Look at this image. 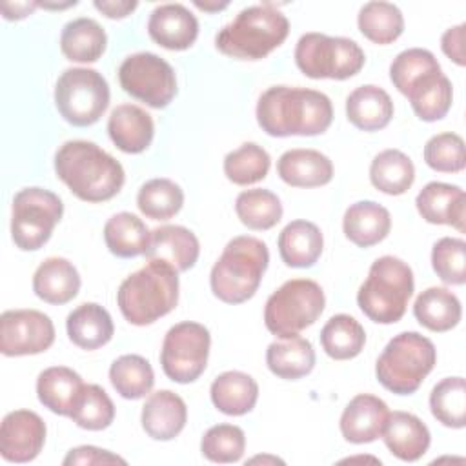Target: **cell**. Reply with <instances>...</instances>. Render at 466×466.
<instances>
[{
	"instance_id": "6da1fadb",
	"label": "cell",
	"mask_w": 466,
	"mask_h": 466,
	"mask_svg": "<svg viewBox=\"0 0 466 466\" xmlns=\"http://www.w3.org/2000/svg\"><path fill=\"white\" fill-rule=\"evenodd\" d=\"M257 122L269 137H313L333 120L329 96L308 87L271 86L257 102Z\"/></svg>"
},
{
	"instance_id": "7a4b0ae2",
	"label": "cell",
	"mask_w": 466,
	"mask_h": 466,
	"mask_svg": "<svg viewBox=\"0 0 466 466\" xmlns=\"http://www.w3.org/2000/svg\"><path fill=\"white\" fill-rule=\"evenodd\" d=\"M55 173L84 202H106L124 186L122 164L89 140H67L55 153Z\"/></svg>"
},
{
	"instance_id": "3957f363",
	"label": "cell",
	"mask_w": 466,
	"mask_h": 466,
	"mask_svg": "<svg viewBox=\"0 0 466 466\" xmlns=\"http://www.w3.org/2000/svg\"><path fill=\"white\" fill-rule=\"evenodd\" d=\"M178 302V271L166 262L147 260L144 268L122 280L116 304L129 324L147 326L175 309Z\"/></svg>"
},
{
	"instance_id": "277c9868",
	"label": "cell",
	"mask_w": 466,
	"mask_h": 466,
	"mask_svg": "<svg viewBox=\"0 0 466 466\" xmlns=\"http://www.w3.org/2000/svg\"><path fill=\"white\" fill-rule=\"evenodd\" d=\"M289 33V20L273 4L249 5L215 36L217 49L240 60H260L277 49Z\"/></svg>"
},
{
	"instance_id": "5b68a950",
	"label": "cell",
	"mask_w": 466,
	"mask_h": 466,
	"mask_svg": "<svg viewBox=\"0 0 466 466\" xmlns=\"http://www.w3.org/2000/svg\"><path fill=\"white\" fill-rule=\"evenodd\" d=\"M269 262L268 246L249 235L231 238L211 268L209 286L213 295L226 304L249 300L260 286Z\"/></svg>"
},
{
	"instance_id": "8992f818",
	"label": "cell",
	"mask_w": 466,
	"mask_h": 466,
	"mask_svg": "<svg viewBox=\"0 0 466 466\" xmlns=\"http://www.w3.org/2000/svg\"><path fill=\"white\" fill-rule=\"evenodd\" d=\"M413 286L411 268L393 255H384L370 266L368 277L359 288L357 304L370 320L395 324L406 313Z\"/></svg>"
},
{
	"instance_id": "52a82bcc",
	"label": "cell",
	"mask_w": 466,
	"mask_h": 466,
	"mask_svg": "<svg viewBox=\"0 0 466 466\" xmlns=\"http://www.w3.org/2000/svg\"><path fill=\"white\" fill-rule=\"evenodd\" d=\"M437 362L433 342L417 333L402 331L395 335L375 362L377 380L391 393L411 395L430 375Z\"/></svg>"
},
{
	"instance_id": "ba28073f",
	"label": "cell",
	"mask_w": 466,
	"mask_h": 466,
	"mask_svg": "<svg viewBox=\"0 0 466 466\" xmlns=\"http://www.w3.org/2000/svg\"><path fill=\"white\" fill-rule=\"evenodd\" d=\"M326 297L311 279H291L269 295L264 308V324L279 339L299 335L324 311Z\"/></svg>"
},
{
	"instance_id": "9c48e42d",
	"label": "cell",
	"mask_w": 466,
	"mask_h": 466,
	"mask_svg": "<svg viewBox=\"0 0 466 466\" xmlns=\"http://www.w3.org/2000/svg\"><path fill=\"white\" fill-rule=\"evenodd\" d=\"M366 62L360 46L344 36L306 33L295 46V64L309 78L346 80L355 76Z\"/></svg>"
},
{
	"instance_id": "30bf717a",
	"label": "cell",
	"mask_w": 466,
	"mask_h": 466,
	"mask_svg": "<svg viewBox=\"0 0 466 466\" xmlns=\"http://www.w3.org/2000/svg\"><path fill=\"white\" fill-rule=\"evenodd\" d=\"M55 106L71 126H91L100 120L109 106L107 80L96 69H66L55 84Z\"/></svg>"
},
{
	"instance_id": "8fae6325",
	"label": "cell",
	"mask_w": 466,
	"mask_h": 466,
	"mask_svg": "<svg viewBox=\"0 0 466 466\" xmlns=\"http://www.w3.org/2000/svg\"><path fill=\"white\" fill-rule=\"evenodd\" d=\"M64 215L60 197L44 187H24L13 198L11 237L18 249L36 251L49 238Z\"/></svg>"
},
{
	"instance_id": "7c38bea8",
	"label": "cell",
	"mask_w": 466,
	"mask_h": 466,
	"mask_svg": "<svg viewBox=\"0 0 466 466\" xmlns=\"http://www.w3.org/2000/svg\"><path fill=\"white\" fill-rule=\"evenodd\" d=\"M209 346L211 335L206 326L193 320L171 326L160 350L162 371L167 379L178 384L197 380L208 366Z\"/></svg>"
},
{
	"instance_id": "4fadbf2b",
	"label": "cell",
	"mask_w": 466,
	"mask_h": 466,
	"mask_svg": "<svg viewBox=\"0 0 466 466\" xmlns=\"http://www.w3.org/2000/svg\"><path fill=\"white\" fill-rule=\"evenodd\" d=\"M118 82L127 95L155 109L169 106L177 95L173 67L149 51L129 55L118 67Z\"/></svg>"
},
{
	"instance_id": "5bb4252c",
	"label": "cell",
	"mask_w": 466,
	"mask_h": 466,
	"mask_svg": "<svg viewBox=\"0 0 466 466\" xmlns=\"http://www.w3.org/2000/svg\"><path fill=\"white\" fill-rule=\"evenodd\" d=\"M55 342L53 320L38 309H7L0 317V351L5 357L36 355Z\"/></svg>"
},
{
	"instance_id": "9a60e30c",
	"label": "cell",
	"mask_w": 466,
	"mask_h": 466,
	"mask_svg": "<svg viewBox=\"0 0 466 466\" xmlns=\"http://www.w3.org/2000/svg\"><path fill=\"white\" fill-rule=\"evenodd\" d=\"M46 422L31 410L9 411L0 426V455L7 462H31L46 442Z\"/></svg>"
},
{
	"instance_id": "2e32d148",
	"label": "cell",
	"mask_w": 466,
	"mask_h": 466,
	"mask_svg": "<svg viewBox=\"0 0 466 466\" xmlns=\"http://www.w3.org/2000/svg\"><path fill=\"white\" fill-rule=\"evenodd\" d=\"M147 33L158 46L169 51H184L198 36V20L182 4H162L151 11Z\"/></svg>"
},
{
	"instance_id": "e0dca14e",
	"label": "cell",
	"mask_w": 466,
	"mask_h": 466,
	"mask_svg": "<svg viewBox=\"0 0 466 466\" xmlns=\"http://www.w3.org/2000/svg\"><path fill=\"white\" fill-rule=\"evenodd\" d=\"M388 404L370 393L355 395L340 415V433L351 444L373 442L382 435L388 420Z\"/></svg>"
},
{
	"instance_id": "ac0fdd59",
	"label": "cell",
	"mask_w": 466,
	"mask_h": 466,
	"mask_svg": "<svg viewBox=\"0 0 466 466\" xmlns=\"http://www.w3.org/2000/svg\"><path fill=\"white\" fill-rule=\"evenodd\" d=\"M147 260L166 262L178 273L191 269L200 255V244L195 233L184 226H160L151 231L146 249Z\"/></svg>"
},
{
	"instance_id": "d6986e66",
	"label": "cell",
	"mask_w": 466,
	"mask_h": 466,
	"mask_svg": "<svg viewBox=\"0 0 466 466\" xmlns=\"http://www.w3.org/2000/svg\"><path fill=\"white\" fill-rule=\"evenodd\" d=\"M419 215L430 224H446L464 233L466 195L464 189L446 182H428L417 195Z\"/></svg>"
},
{
	"instance_id": "ffe728a7",
	"label": "cell",
	"mask_w": 466,
	"mask_h": 466,
	"mask_svg": "<svg viewBox=\"0 0 466 466\" xmlns=\"http://www.w3.org/2000/svg\"><path fill=\"white\" fill-rule=\"evenodd\" d=\"M186 420V402L171 390H158L151 393L142 406V428L155 441L175 439L184 430Z\"/></svg>"
},
{
	"instance_id": "44dd1931",
	"label": "cell",
	"mask_w": 466,
	"mask_h": 466,
	"mask_svg": "<svg viewBox=\"0 0 466 466\" xmlns=\"http://www.w3.org/2000/svg\"><path fill=\"white\" fill-rule=\"evenodd\" d=\"M107 133L120 151L135 155L149 147L155 124L146 109L135 104H120L109 115Z\"/></svg>"
},
{
	"instance_id": "7402d4cb",
	"label": "cell",
	"mask_w": 466,
	"mask_h": 466,
	"mask_svg": "<svg viewBox=\"0 0 466 466\" xmlns=\"http://www.w3.org/2000/svg\"><path fill=\"white\" fill-rule=\"evenodd\" d=\"M382 439L388 450L400 461H419L430 448V430L413 413L393 411L382 430Z\"/></svg>"
},
{
	"instance_id": "603a6c76",
	"label": "cell",
	"mask_w": 466,
	"mask_h": 466,
	"mask_svg": "<svg viewBox=\"0 0 466 466\" xmlns=\"http://www.w3.org/2000/svg\"><path fill=\"white\" fill-rule=\"evenodd\" d=\"M279 177L293 187H319L333 178L331 160L317 149H288L277 162Z\"/></svg>"
},
{
	"instance_id": "cb8c5ba5",
	"label": "cell",
	"mask_w": 466,
	"mask_h": 466,
	"mask_svg": "<svg viewBox=\"0 0 466 466\" xmlns=\"http://www.w3.org/2000/svg\"><path fill=\"white\" fill-rule=\"evenodd\" d=\"M342 229L346 238L355 246L371 248L388 237L391 229V217L379 202L359 200L346 209Z\"/></svg>"
},
{
	"instance_id": "d4e9b609",
	"label": "cell",
	"mask_w": 466,
	"mask_h": 466,
	"mask_svg": "<svg viewBox=\"0 0 466 466\" xmlns=\"http://www.w3.org/2000/svg\"><path fill=\"white\" fill-rule=\"evenodd\" d=\"M80 275L73 262L62 257L46 258L33 275V291L47 304H67L78 295Z\"/></svg>"
},
{
	"instance_id": "484cf974",
	"label": "cell",
	"mask_w": 466,
	"mask_h": 466,
	"mask_svg": "<svg viewBox=\"0 0 466 466\" xmlns=\"http://www.w3.org/2000/svg\"><path fill=\"white\" fill-rule=\"evenodd\" d=\"M69 340L87 351L106 346L115 333L111 315L96 302H84L75 308L66 320Z\"/></svg>"
},
{
	"instance_id": "4316f807",
	"label": "cell",
	"mask_w": 466,
	"mask_h": 466,
	"mask_svg": "<svg viewBox=\"0 0 466 466\" xmlns=\"http://www.w3.org/2000/svg\"><path fill=\"white\" fill-rule=\"evenodd\" d=\"M346 116L357 129L379 131L393 116V102L382 87L364 84L348 95Z\"/></svg>"
},
{
	"instance_id": "83f0119b",
	"label": "cell",
	"mask_w": 466,
	"mask_h": 466,
	"mask_svg": "<svg viewBox=\"0 0 466 466\" xmlns=\"http://www.w3.org/2000/svg\"><path fill=\"white\" fill-rule=\"evenodd\" d=\"M279 253L289 268H311L322 255L324 237L317 224L293 220L279 235Z\"/></svg>"
},
{
	"instance_id": "f1b7e54d",
	"label": "cell",
	"mask_w": 466,
	"mask_h": 466,
	"mask_svg": "<svg viewBox=\"0 0 466 466\" xmlns=\"http://www.w3.org/2000/svg\"><path fill=\"white\" fill-rule=\"evenodd\" d=\"M213 406L233 417H240L249 413L258 399V384L257 380L244 371H224L220 373L209 388Z\"/></svg>"
},
{
	"instance_id": "f546056e",
	"label": "cell",
	"mask_w": 466,
	"mask_h": 466,
	"mask_svg": "<svg viewBox=\"0 0 466 466\" xmlns=\"http://www.w3.org/2000/svg\"><path fill=\"white\" fill-rule=\"evenodd\" d=\"M107 46L104 27L87 16L67 22L60 33V51L71 62H96Z\"/></svg>"
},
{
	"instance_id": "4dcf8cb0",
	"label": "cell",
	"mask_w": 466,
	"mask_h": 466,
	"mask_svg": "<svg viewBox=\"0 0 466 466\" xmlns=\"http://www.w3.org/2000/svg\"><path fill=\"white\" fill-rule=\"evenodd\" d=\"M266 364L273 375L284 380L306 377L315 366L313 344L299 335L275 340L266 350Z\"/></svg>"
},
{
	"instance_id": "1f68e13d",
	"label": "cell",
	"mask_w": 466,
	"mask_h": 466,
	"mask_svg": "<svg viewBox=\"0 0 466 466\" xmlns=\"http://www.w3.org/2000/svg\"><path fill=\"white\" fill-rule=\"evenodd\" d=\"M82 386V377L71 368L51 366L40 371L36 379V395L49 411L69 417Z\"/></svg>"
},
{
	"instance_id": "d6a6232c",
	"label": "cell",
	"mask_w": 466,
	"mask_h": 466,
	"mask_svg": "<svg viewBox=\"0 0 466 466\" xmlns=\"http://www.w3.org/2000/svg\"><path fill=\"white\" fill-rule=\"evenodd\" d=\"M413 315L420 326L430 331H450L461 322L462 308L457 295L446 288H428L424 289L413 304Z\"/></svg>"
},
{
	"instance_id": "836d02e7",
	"label": "cell",
	"mask_w": 466,
	"mask_h": 466,
	"mask_svg": "<svg viewBox=\"0 0 466 466\" xmlns=\"http://www.w3.org/2000/svg\"><path fill=\"white\" fill-rule=\"evenodd\" d=\"M406 96L420 120L435 122L448 115L453 100V87L450 78L442 71H437L413 84Z\"/></svg>"
},
{
	"instance_id": "e575fe53",
	"label": "cell",
	"mask_w": 466,
	"mask_h": 466,
	"mask_svg": "<svg viewBox=\"0 0 466 466\" xmlns=\"http://www.w3.org/2000/svg\"><path fill=\"white\" fill-rule=\"evenodd\" d=\"M151 231L137 215L120 211L113 215L104 226V240L107 249L120 258L144 255L149 246Z\"/></svg>"
},
{
	"instance_id": "d590c367",
	"label": "cell",
	"mask_w": 466,
	"mask_h": 466,
	"mask_svg": "<svg viewBox=\"0 0 466 466\" xmlns=\"http://www.w3.org/2000/svg\"><path fill=\"white\" fill-rule=\"evenodd\" d=\"M370 180L386 195H402L415 180V166L400 149H384L371 160Z\"/></svg>"
},
{
	"instance_id": "8d00e7d4",
	"label": "cell",
	"mask_w": 466,
	"mask_h": 466,
	"mask_svg": "<svg viewBox=\"0 0 466 466\" xmlns=\"http://www.w3.org/2000/svg\"><path fill=\"white\" fill-rule=\"evenodd\" d=\"M320 344L335 360L357 357L366 344V331L357 319L346 313L333 315L320 329Z\"/></svg>"
},
{
	"instance_id": "74e56055",
	"label": "cell",
	"mask_w": 466,
	"mask_h": 466,
	"mask_svg": "<svg viewBox=\"0 0 466 466\" xmlns=\"http://www.w3.org/2000/svg\"><path fill=\"white\" fill-rule=\"evenodd\" d=\"M109 380L120 397L137 400L151 391L155 384V373L147 359L142 355L127 353L113 360L109 368Z\"/></svg>"
},
{
	"instance_id": "f35d334b",
	"label": "cell",
	"mask_w": 466,
	"mask_h": 466,
	"mask_svg": "<svg viewBox=\"0 0 466 466\" xmlns=\"http://www.w3.org/2000/svg\"><path fill=\"white\" fill-rule=\"evenodd\" d=\"M357 24L360 33L380 46L395 42L404 31V16L395 4L390 2H368L360 7Z\"/></svg>"
},
{
	"instance_id": "ab89813d",
	"label": "cell",
	"mask_w": 466,
	"mask_h": 466,
	"mask_svg": "<svg viewBox=\"0 0 466 466\" xmlns=\"http://www.w3.org/2000/svg\"><path fill=\"white\" fill-rule=\"evenodd\" d=\"M235 213L238 220L255 231L271 229L282 218V204L269 189H246L235 200Z\"/></svg>"
},
{
	"instance_id": "60d3db41",
	"label": "cell",
	"mask_w": 466,
	"mask_h": 466,
	"mask_svg": "<svg viewBox=\"0 0 466 466\" xmlns=\"http://www.w3.org/2000/svg\"><path fill=\"white\" fill-rule=\"evenodd\" d=\"M184 204V191L169 178L147 180L137 195V206L151 220H167L175 217Z\"/></svg>"
},
{
	"instance_id": "b9f144b4",
	"label": "cell",
	"mask_w": 466,
	"mask_h": 466,
	"mask_svg": "<svg viewBox=\"0 0 466 466\" xmlns=\"http://www.w3.org/2000/svg\"><path fill=\"white\" fill-rule=\"evenodd\" d=\"M431 415L448 428L466 424V382L462 377H446L430 393Z\"/></svg>"
},
{
	"instance_id": "7bdbcfd3",
	"label": "cell",
	"mask_w": 466,
	"mask_h": 466,
	"mask_svg": "<svg viewBox=\"0 0 466 466\" xmlns=\"http://www.w3.org/2000/svg\"><path fill=\"white\" fill-rule=\"evenodd\" d=\"M271 166L268 151L255 144L244 142L240 147L224 157V175L237 186H249L266 178Z\"/></svg>"
},
{
	"instance_id": "ee69618b",
	"label": "cell",
	"mask_w": 466,
	"mask_h": 466,
	"mask_svg": "<svg viewBox=\"0 0 466 466\" xmlns=\"http://www.w3.org/2000/svg\"><path fill=\"white\" fill-rule=\"evenodd\" d=\"M73 422L89 431L106 430L115 419V404L98 384H84L73 410L69 413Z\"/></svg>"
},
{
	"instance_id": "f6af8a7d",
	"label": "cell",
	"mask_w": 466,
	"mask_h": 466,
	"mask_svg": "<svg viewBox=\"0 0 466 466\" xmlns=\"http://www.w3.org/2000/svg\"><path fill=\"white\" fill-rule=\"evenodd\" d=\"M437 71H441V64L431 51L422 47H410L393 58L390 66V78L399 93L406 96L413 84H417L422 76Z\"/></svg>"
},
{
	"instance_id": "bcb514c9",
	"label": "cell",
	"mask_w": 466,
	"mask_h": 466,
	"mask_svg": "<svg viewBox=\"0 0 466 466\" xmlns=\"http://www.w3.org/2000/svg\"><path fill=\"white\" fill-rule=\"evenodd\" d=\"M244 450L246 435L242 428L235 424H215L204 433L200 441V451L211 462H237L242 459Z\"/></svg>"
},
{
	"instance_id": "7dc6e473",
	"label": "cell",
	"mask_w": 466,
	"mask_h": 466,
	"mask_svg": "<svg viewBox=\"0 0 466 466\" xmlns=\"http://www.w3.org/2000/svg\"><path fill=\"white\" fill-rule=\"evenodd\" d=\"M431 266L437 277L453 286L466 282V242L455 237H442L433 244Z\"/></svg>"
},
{
	"instance_id": "c3c4849f",
	"label": "cell",
	"mask_w": 466,
	"mask_h": 466,
	"mask_svg": "<svg viewBox=\"0 0 466 466\" xmlns=\"http://www.w3.org/2000/svg\"><path fill=\"white\" fill-rule=\"evenodd\" d=\"M424 162L441 173H459L466 166L464 140L457 133L433 135L424 146Z\"/></svg>"
},
{
	"instance_id": "681fc988",
	"label": "cell",
	"mask_w": 466,
	"mask_h": 466,
	"mask_svg": "<svg viewBox=\"0 0 466 466\" xmlns=\"http://www.w3.org/2000/svg\"><path fill=\"white\" fill-rule=\"evenodd\" d=\"M120 462L126 464V461L107 450H100L96 446H78L69 450V453L64 457L62 464H111Z\"/></svg>"
},
{
	"instance_id": "f907efd6",
	"label": "cell",
	"mask_w": 466,
	"mask_h": 466,
	"mask_svg": "<svg viewBox=\"0 0 466 466\" xmlns=\"http://www.w3.org/2000/svg\"><path fill=\"white\" fill-rule=\"evenodd\" d=\"M464 29L466 24H459L455 27H450L442 33L441 47L448 58H451L457 66H464Z\"/></svg>"
},
{
	"instance_id": "816d5d0a",
	"label": "cell",
	"mask_w": 466,
	"mask_h": 466,
	"mask_svg": "<svg viewBox=\"0 0 466 466\" xmlns=\"http://www.w3.org/2000/svg\"><path fill=\"white\" fill-rule=\"evenodd\" d=\"M93 5L100 13H104L107 18H126L127 15H131L137 9L138 2H135V0H127V2H124V0H118V2H115V0H95Z\"/></svg>"
},
{
	"instance_id": "f5cc1de1",
	"label": "cell",
	"mask_w": 466,
	"mask_h": 466,
	"mask_svg": "<svg viewBox=\"0 0 466 466\" xmlns=\"http://www.w3.org/2000/svg\"><path fill=\"white\" fill-rule=\"evenodd\" d=\"M36 7H40V2H4L2 13L5 20H20L31 15Z\"/></svg>"
},
{
	"instance_id": "db71d44e",
	"label": "cell",
	"mask_w": 466,
	"mask_h": 466,
	"mask_svg": "<svg viewBox=\"0 0 466 466\" xmlns=\"http://www.w3.org/2000/svg\"><path fill=\"white\" fill-rule=\"evenodd\" d=\"M195 5L202 11H220L224 7H228V2H222V4H206V2H195Z\"/></svg>"
},
{
	"instance_id": "11a10c76",
	"label": "cell",
	"mask_w": 466,
	"mask_h": 466,
	"mask_svg": "<svg viewBox=\"0 0 466 466\" xmlns=\"http://www.w3.org/2000/svg\"><path fill=\"white\" fill-rule=\"evenodd\" d=\"M71 5H76V2H67V4H40V7H46V9H66V7H71Z\"/></svg>"
}]
</instances>
